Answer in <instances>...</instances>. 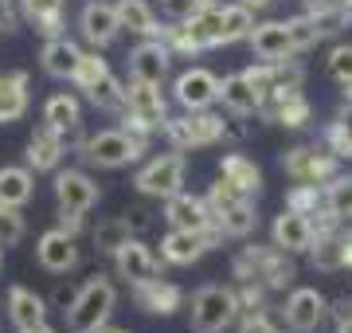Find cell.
I'll use <instances>...</instances> for the list:
<instances>
[{
    "label": "cell",
    "instance_id": "obj_1",
    "mask_svg": "<svg viewBox=\"0 0 352 333\" xmlns=\"http://www.w3.org/2000/svg\"><path fill=\"white\" fill-rule=\"evenodd\" d=\"M113 306H118L113 282L102 279V275H94L90 282L78 286L75 302H71V310H67V325H71V333H98L102 325L110 321Z\"/></svg>",
    "mask_w": 352,
    "mask_h": 333
},
{
    "label": "cell",
    "instance_id": "obj_2",
    "mask_svg": "<svg viewBox=\"0 0 352 333\" xmlns=\"http://www.w3.org/2000/svg\"><path fill=\"white\" fill-rule=\"evenodd\" d=\"M208 204H212V224L223 231V235H231V239L251 235L254 224H258L251 196L243 193V189H235V184H231V180H223V177H219V184H212Z\"/></svg>",
    "mask_w": 352,
    "mask_h": 333
},
{
    "label": "cell",
    "instance_id": "obj_3",
    "mask_svg": "<svg viewBox=\"0 0 352 333\" xmlns=\"http://www.w3.org/2000/svg\"><path fill=\"white\" fill-rule=\"evenodd\" d=\"M235 279L239 282H258L266 290L274 286H286L294 279V267H289V251L282 247H243V255L235 259Z\"/></svg>",
    "mask_w": 352,
    "mask_h": 333
},
{
    "label": "cell",
    "instance_id": "obj_4",
    "mask_svg": "<svg viewBox=\"0 0 352 333\" xmlns=\"http://www.w3.org/2000/svg\"><path fill=\"white\" fill-rule=\"evenodd\" d=\"M243 314L239 290L231 286H204L192 298V330L196 333H223L231 321Z\"/></svg>",
    "mask_w": 352,
    "mask_h": 333
},
{
    "label": "cell",
    "instance_id": "obj_5",
    "mask_svg": "<svg viewBox=\"0 0 352 333\" xmlns=\"http://www.w3.org/2000/svg\"><path fill=\"white\" fill-rule=\"evenodd\" d=\"M126 129L149 138L153 129H164V94L161 83H141V78H129L126 83Z\"/></svg>",
    "mask_w": 352,
    "mask_h": 333
},
{
    "label": "cell",
    "instance_id": "obj_6",
    "mask_svg": "<svg viewBox=\"0 0 352 333\" xmlns=\"http://www.w3.org/2000/svg\"><path fill=\"white\" fill-rule=\"evenodd\" d=\"M87 149V161L102 169H122V165H133L141 153H145V138L133 133V129H102L82 145Z\"/></svg>",
    "mask_w": 352,
    "mask_h": 333
},
{
    "label": "cell",
    "instance_id": "obj_7",
    "mask_svg": "<svg viewBox=\"0 0 352 333\" xmlns=\"http://www.w3.org/2000/svg\"><path fill=\"white\" fill-rule=\"evenodd\" d=\"M164 133L176 149H204V145H215V141L227 133V122L219 114H208V110H188L184 118H168L164 122Z\"/></svg>",
    "mask_w": 352,
    "mask_h": 333
},
{
    "label": "cell",
    "instance_id": "obj_8",
    "mask_svg": "<svg viewBox=\"0 0 352 333\" xmlns=\"http://www.w3.org/2000/svg\"><path fill=\"white\" fill-rule=\"evenodd\" d=\"M138 193L145 196H161V200H168V196L180 193V184H184V157L180 153H168V157H153L149 165L138 173Z\"/></svg>",
    "mask_w": 352,
    "mask_h": 333
},
{
    "label": "cell",
    "instance_id": "obj_9",
    "mask_svg": "<svg viewBox=\"0 0 352 333\" xmlns=\"http://www.w3.org/2000/svg\"><path fill=\"white\" fill-rule=\"evenodd\" d=\"M219 239H223V231L215 228V224L208 231L173 228L161 239V259H164V263H176V267H188V263H196V259H200L212 244H219Z\"/></svg>",
    "mask_w": 352,
    "mask_h": 333
},
{
    "label": "cell",
    "instance_id": "obj_10",
    "mask_svg": "<svg viewBox=\"0 0 352 333\" xmlns=\"http://www.w3.org/2000/svg\"><path fill=\"white\" fill-rule=\"evenodd\" d=\"M282 169L298 184H325V180L337 177V153H325V149H309V145H298L282 157Z\"/></svg>",
    "mask_w": 352,
    "mask_h": 333
},
{
    "label": "cell",
    "instance_id": "obj_11",
    "mask_svg": "<svg viewBox=\"0 0 352 333\" xmlns=\"http://www.w3.org/2000/svg\"><path fill=\"white\" fill-rule=\"evenodd\" d=\"M219 87H223V83H219L208 67H188L184 75L176 78L173 94L184 110H208V106L219 98Z\"/></svg>",
    "mask_w": 352,
    "mask_h": 333
},
{
    "label": "cell",
    "instance_id": "obj_12",
    "mask_svg": "<svg viewBox=\"0 0 352 333\" xmlns=\"http://www.w3.org/2000/svg\"><path fill=\"white\" fill-rule=\"evenodd\" d=\"M251 52L266 63H282L298 52L294 47V36H289V20H266V24H254L251 32Z\"/></svg>",
    "mask_w": 352,
    "mask_h": 333
},
{
    "label": "cell",
    "instance_id": "obj_13",
    "mask_svg": "<svg viewBox=\"0 0 352 333\" xmlns=\"http://www.w3.org/2000/svg\"><path fill=\"white\" fill-rule=\"evenodd\" d=\"M317 239V224L305 212H294V208H286L282 216L274 219V244L282 247V251H289V255H302V251H309Z\"/></svg>",
    "mask_w": 352,
    "mask_h": 333
},
{
    "label": "cell",
    "instance_id": "obj_14",
    "mask_svg": "<svg viewBox=\"0 0 352 333\" xmlns=\"http://www.w3.org/2000/svg\"><path fill=\"white\" fill-rule=\"evenodd\" d=\"M78 28H82L87 43H94V47H106V43H113V39H118V32H122V16H118V4H102V0H90L87 8H82V16H78Z\"/></svg>",
    "mask_w": 352,
    "mask_h": 333
},
{
    "label": "cell",
    "instance_id": "obj_15",
    "mask_svg": "<svg viewBox=\"0 0 352 333\" xmlns=\"http://www.w3.org/2000/svg\"><path fill=\"white\" fill-rule=\"evenodd\" d=\"M36 259H39V267L51 270V275H67V270L78 263L75 235H71V231H63V228L43 231V235H39V247H36Z\"/></svg>",
    "mask_w": 352,
    "mask_h": 333
},
{
    "label": "cell",
    "instance_id": "obj_16",
    "mask_svg": "<svg viewBox=\"0 0 352 333\" xmlns=\"http://www.w3.org/2000/svg\"><path fill=\"white\" fill-rule=\"evenodd\" d=\"M329 314V302L317 294L314 286H298L294 294L286 298V325L298 333H314L317 321Z\"/></svg>",
    "mask_w": 352,
    "mask_h": 333
},
{
    "label": "cell",
    "instance_id": "obj_17",
    "mask_svg": "<svg viewBox=\"0 0 352 333\" xmlns=\"http://www.w3.org/2000/svg\"><path fill=\"white\" fill-rule=\"evenodd\" d=\"M168 59H173V52H168L164 39H145V43H138L133 55H129V78H141V83H164V75H168Z\"/></svg>",
    "mask_w": 352,
    "mask_h": 333
},
{
    "label": "cell",
    "instance_id": "obj_18",
    "mask_svg": "<svg viewBox=\"0 0 352 333\" xmlns=\"http://www.w3.org/2000/svg\"><path fill=\"white\" fill-rule=\"evenodd\" d=\"M113 267H118V275L129 282V286H138V282H149L161 275V263H157V255H153L149 247L141 244L138 235L129 239L118 255H113Z\"/></svg>",
    "mask_w": 352,
    "mask_h": 333
},
{
    "label": "cell",
    "instance_id": "obj_19",
    "mask_svg": "<svg viewBox=\"0 0 352 333\" xmlns=\"http://www.w3.org/2000/svg\"><path fill=\"white\" fill-rule=\"evenodd\" d=\"M55 196H59V208H71V212H90L98 204V184L82 173V169H67L55 177Z\"/></svg>",
    "mask_w": 352,
    "mask_h": 333
},
{
    "label": "cell",
    "instance_id": "obj_20",
    "mask_svg": "<svg viewBox=\"0 0 352 333\" xmlns=\"http://www.w3.org/2000/svg\"><path fill=\"white\" fill-rule=\"evenodd\" d=\"M164 219L173 228H188V231H208L212 228V204L200 200V196L188 193H176L164 200Z\"/></svg>",
    "mask_w": 352,
    "mask_h": 333
},
{
    "label": "cell",
    "instance_id": "obj_21",
    "mask_svg": "<svg viewBox=\"0 0 352 333\" xmlns=\"http://www.w3.org/2000/svg\"><path fill=\"white\" fill-rule=\"evenodd\" d=\"M180 286L176 282H164V279H149V282H138L133 286V302H138L145 314H153V318H168V314H176L180 310Z\"/></svg>",
    "mask_w": 352,
    "mask_h": 333
},
{
    "label": "cell",
    "instance_id": "obj_22",
    "mask_svg": "<svg viewBox=\"0 0 352 333\" xmlns=\"http://www.w3.org/2000/svg\"><path fill=\"white\" fill-rule=\"evenodd\" d=\"M63 153H67L63 129L47 126V122H43V126L32 133V141H28V161H32L36 173H55L59 161H63Z\"/></svg>",
    "mask_w": 352,
    "mask_h": 333
},
{
    "label": "cell",
    "instance_id": "obj_23",
    "mask_svg": "<svg viewBox=\"0 0 352 333\" xmlns=\"http://www.w3.org/2000/svg\"><path fill=\"white\" fill-rule=\"evenodd\" d=\"M219 98H223V106L235 118H247V114H258V110H263V94L251 87L247 71H239V75H227L223 87H219Z\"/></svg>",
    "mask_w": 352,
    "mask_h": 333
},
{
    "label": "cell",
    "instance_id": "obj_24",
    "mask_svg": "<svg viewBox=\"0 0 352 333\" xmlns=\"http://www.w3.org/2000/svg\"><path fill=\"white\" fill-rule=\"evenodd\" d=\"M8 318H12L16 330H36L47 321V302L28 286H12L8 290Z\"/></svg>",
    "mask_w": 352,
    "mask_h": 333
},
{
    "label": "cell",
    "instance_id": "obj_25",
    "mask_svg": "<svg viewBox=\"0 0 352 333\" xmlns=\"http://www.w3.org/2000/svg\"><path fill=\"white\" fill-rule=\"evenodd\" d=\"M43 71L51 78H75L78 63H82V52H78V43H71L67 36H55L43 43Z\"/></svg>",
    "mask_w": 352,
    "mask_h": 333
},
{
    "label": "cell",
    "instance_id": "obj_26",
    "mask_svg": "<svg viewBox=\"0 0 352 333\" xmlns=\"http://www.w3.org/2000/svg\"><path fill=\"white\" fill-rule=\"evenodd\" d=\"M219 177L231 180V184L243 189L247 196H254L258 189H263V169L254 165L251 157H243V153H227L223 161H219Z\"/></svg>",
    "mask_w": 352,
    "mask_h": 333
},
{
    "label": "cell",
    "instance_id": "obj_27",
    "mask_svg": "<svg viewBox=\"0 0 352 333\" xmlns=\"http://www.w3.org/2000/svg\"><path fill=\"white\" fill-rule=\"evenodd\" d=\"M28 110V75L12 71V75H0V122H16Z\"/></svg>",
    "mask_w": 352,
    "mask_h": 333
},
{
    "label": "cell",
    "instance_id": "obj_28",
    "mask_svg": "<svg viewBox=\"0 0 352 333\" xmlns=\"http://www.w3.org/2000/svg\"><path fill=\"white\" fill-rule=\"evenodd\" d=\"M36 193V177H32V169H20V165H8L0 169V204H28Z\"/></svg>",
    "mask_w": 352,
    "mask_h": 333
},
{
    "label": "cell",
    "instance_id": "obj_29",
    "mask_svg": "<svg viewBox=\"0 0 352 333\" xmlns=\"http://www.w3.org/2000/svg\"><path fill=\"white\" fill-rule=\"evenodd\" d=\"M24 16L36 24V32H43L47 39L63 36V0H20Z\"/></svg>",
    "mask_w": 352,
    "mask_h": 333
},
{
    "label": "cell",
    "instance_id": "obj_30",
    "mask_svg": "<svg viewBox=\"0 0 352 333\" xmlns=\"http://www.w3.org/2000/svg\"><path fill=\"white\" fill-rule=\"evenodd\" d=\"M263 114L282 122V126H305L309 122V103L302 98V90L298 94H274V98L263 103Z\"/></svg>",
    "mask_w": 352,
    "mask_h": 333
},
{
    "label": "cell",
    "instance_id": "obj_31",
    "mask_svg": "<svg viewBox=\"0 0 352 333\" xmlns=\"http://www.w3.org/2000/svg\"><path fill=\"white\" fill-rule=\"evenodd\" d=\"M118 16H122V28L133 32V36H145L153 39L161 28H157V16L145 0H118Z\"/></svg>",
    "mask_w": 352,
    "mask_h": 333
},
{
    "label": "cell",
    "instance_id": "obj_32",
    "mask_svg": "<svg viewBox=\"0 0 352 333\" xmlns=\"http://www.w3.org/2000/svg\"><path fill=\"white\" fill-rule=\"evenodd\" d=\"M325 212L352 231V177H333L325 184Z\"/></svg>",
    "mask_w": 352,
    "mask_h": 333
},
{
    "label": "cell",
    "instance_id": "obj_33",
    "mask_svg": "<svg viewBox=\"0 0 352 333\" xmlns=\"http://www.w3.org/2000/svg\"><path fill=\"white\" fill-rule=\"evenodd\" d=\"M129 239H133V224H129L126 216L106 219V224L94 228V251H102V255H118Z\"/></svg>",
    "mask_w": 352,
    "mask_h": 333
},
{
    "label": "cell",
    "instance_id": "obj_34",
    "mask_svg": "<svg viewBox=\"0 0 352 333\" xmlns=\"http://www.w3.org/2000/svg\"><path fill=\"white\" fill-rule=\"evenodd\" d=\"M43 122H47V126H55V129H63V133L78 129V122H82L78 103L71 98V94H51L47 106H43Z\"/></svg>",
    "mask_w": 352,
    "mask_h": 333
},
{
    "label": "cell",
    "instance_id": "obj_35",
    "mask_svg": "<svg viewBox=\"0 0 352 333\" xmlns=\"http://www.w3.org/2000/svg\"><path fill=\"white\" fill-rule=\"evenodd\" d=\"M254 32V16L247 4H227L223 8V43H235V39H251Z\"/></svg>",
    "mask_w": 352,
    "mask_h": 333
},
{
    "label": "cell",
    "instance_id": "obj_36",
    "mask_svg": "<svg viewBox=\"0 0 352 333\" xmlns=\"http://www.w3.org/2000/svg\"><path fill=\"white\" fill-rule=\"evenodd\" d=\"M87 98L98 106V110H126V87L113 75H106L94 90H87Z\"/></svg>",
    "mask_w": 352,
    "mask_h": 333
},
{
    "label": "cell",
    "instance_id": "obj_37",
    "mask_svg": "<svg viewBox=\"0 0 352 333\" xmlns=\"http://www.w3.org/2000/svg\"><path fill=\"white\" fill-rule=\"evenodd\" d=\"M329 149L337 157H352V106H344L337 122L329 126Z\"/></svg>",
    "mask_w": 352,
    "mask_h": 333
},
{
    "label": "cell",
    "instance_id": "obj_38",
    "mask_svg": "<svg viewBox=\"0 0 352 333\" xmlns=\"http://www.w3.org/2000/svg\"><path fill=\"white\" fill-rule=\"evenodd\" d=\"M239 333H282V325L266 306H251L239 314Z\"/></svg>",
    "mask_w": 352,
    "mask_h": 333
},
{
    "label": "cell",
    "instance_id": "obj_39",
    "mask_svg": "<svg viewBox=\"0 0 352 333\" xmlns=\"http://www.w3.org/2000/svg\"><path fill=\"white\" fill-rule=\"evenodd\" d=\"M325 204V196L317 193V184H294L286 196V208L294 212H305V216H317V208Z\"/></svg>",
    "mask_w": 352,
    "mask_h": 333
},
{
    "label": "cell",
    "instance_id": "obj_40",
    "mask_svg": "<svg viewBox=\"0 0 352 333\" xmlns=\"http://www.w3.org/2000/svg\"><path fill=\"white\" fill-rule=\"evenodd\" d=\"M24 239V216L12 204H0V247H16Z\"/></svg>",
    "mask_w": 352,
    "mask_h": 333
},
{
    "label": "cell",
    "instance_id": "obj_41",
    "mask_svg": "<svg viewBox=\"0 0 352 333\" xmlns=\"http://www.w3.org/2000/svg\"><path fill=\"white\" fill-rule=\"evenodd\" d=\"M106 75H110L106 59H98V55H87V52H82V63H78V71H75V83H78V87H82V90H94Z\"/></svg>",
    "mask_w": 352,
    "mask_h": 333
},
{
    "label": "cell",
    "instance_id": "obj_42",
    "mask_svg": "<svg viewBox=\"0 0 352 333\" xmlns=\"http://www.w3.org/2000/svg\"><path fill=\"white\" fill-rule=\"evenodd\" d=\"M289 36H294V47H298V52H305V47L321 43V32H317V24H314V16H309V12L289 20Z\"/></svg>",
    "mask_w": 352,
    "mask_h": 333
},
{
    "label": "cell",
    "instance_id": "obj_43",
    "mask_svg": "<svg viewBox=\"0 0 352 333\" xmlns=\"http://www.w3.org/2000/svg\"><path fill=\"white\" fill-rule=\"evenodd\" d=\"M329 75L340 83H352V43H340L337 52L329 55Z\"/></svg>",
    "mask_w": 352,
    "mask_h": 333
},
{
    "label": "cell",
    "instance_id": "obj_44",
    "mask_svg": "<svg viewBox=\"0 0 352 333\" xmlns=\"http://www.w3.org/2000/svg\"><path fill=\"white\" fill-rule=\"evenodd\" d=\"M204 4L208 0H164V12H168V20H192Z\"/></svg>",
    "mask_w": 352,
    "mask_h": 333
},
{
    "label": "cell",
    "instance_id": "obj_45",
    "mask_svg": "<svg viewBox=\"0 0 352 333\" xmlns=\"http://www.w3.org/2000/svg\"><path fill=\"white\" fill-rule=\"evenodd\" d=\"M16 20H20L16 0H0V32H16Z\"/></svg>",
    "mask_w": 352,
    "mask_h": 333
},
{
    "label": "cell",
    "instance_id": "obj_46",
    "mask_svg": "<svg viewBox=\"0 0 352 333\" xmlns=\"http://www.w3.org/2000/svg\"><path fill=\"white\" fill-rule=\"evenodd\" d=\"M82 216H87V212H71V208H59L63 231H71V235H78V231H82Z\"/></svg>",
    "mask_w": 352,
    "mask_h": 333
},
{
    "label": "cell",
    "instance_id": "obj_47",
    "mask_svg": "<svg viewBox=\"0 0 352 333\" xmlns=\"http://www.w3.org/2000/svg\"><path fill=\"white\" fill-rule=\"evenodd\" d=\"M243 4H247V8H251V12H254V8H266L270 0H243Z\"/></svg>",
    "mask_w": 352,
    "mask_h": 333
},
{
    "label": "cell",
    "instance_id": "obj_48",
    "mask_svg": "<svg viewBox=\"0 0 352 333\" xmlns=\"http://www.w3.org/2000/svg\"><path fill=\"white\" fill-rule=\"evenodd\" d=\"M20 333H55V330H51L47 321H43V325H36V330H20Z\"/></svg>",
    "mask_w": 352,
    "mask_h": 333
},
{
    "label": "cell",
    "instance_id": "obj_49",
    "mask_svg": "<svg viewBox=\"0 0 352 333\" xmlns=\"http://www.w3.org/2000/svg\"><path fill=\"white\" fill-rule=\"evenodd\" d=\"M337 333H352V318H344V321H340V325H337Z\"/></svg>",
    "mask_w": 352,
    "mask_h": 333
},
{
    "label": "cell",
    "instance_id": "obj_50",
    "mask_svg": "<svg viewBox=\"0 0 352 333\" xmlns=\"http://www.w3.org/2000/svg\"><path fill=\"white\" fill-rule=\"evenodd\" d=\"M98 333H129V330H118V325H102Z\"/></svg>",
    "mask_w": 352,
    "mask_h": 333
},
{
    "label": "cell",
    "instance_id": "obj_51",
    "mask_svg": "<svg viewBox=\"0 0 352 333\" xmlns=\"http://www.w3.org/2000/svg\"><path fill=\"white\" fill-rule=\"evenodd\" d=\"M344 87H349V106H352V83H344Z\"/></svg>",
    "mask_w": 352,
    "mask_h": 333
},
{
    "label": "cell",
    "instance_id": "obj_52",
    "mask_svg": "<svg viewBox=\"0 0 352 333\" xmlns=\"http://www.w3.org/2000/svg\"><path fill=\"white\" fill-rule=\"evenodd\" d=\"M0 263H4V247H0Z\"/></svg>",
    "mask_w": 352,
    "mask_h": 333
}]
</instances>
